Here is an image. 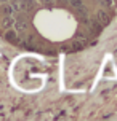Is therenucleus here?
<instances>
[{"instance_id":"1","label":"nucleus","mask_w":117,"mask_h":121,"mask_svg":"<svg viewBox=\"0 0 117 121\" xmlns=\"http://www.w3.org/2000/svg\"><path fill=\"white\" fill-rule=\"evenodd\" d=\"M32 26L53 46L83 45L96 38L117 6V0H31Z\"/></svg>"}]
</instances>
